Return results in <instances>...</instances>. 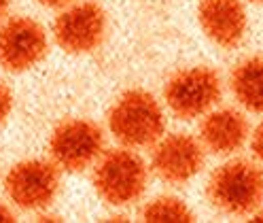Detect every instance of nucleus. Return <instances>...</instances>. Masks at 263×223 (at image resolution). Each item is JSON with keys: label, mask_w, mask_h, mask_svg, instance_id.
Wrapping results in <instances>:
<instances>
[{"label": "nucleus", "mask_w": 263, "mask_h": 223, "mask_svg": "<svg viewBox=\"0 0 263 223\" xmlns=\"http://www.w3.org/2000/svg\"><path fill=\"white\" fill-rule=\"evenodd\" d=\"M208 200L227 215H255L263 204V170L249 159H232L210 174Z\"/></svg>", "instance_id": "nucleus-1"}, {"label": "nucleus", "mask_w": 263, "mask_h": 223, "mask_svg": "<svg viewBox=\"0 0 263 223\" xmlns=\"http://www.w3.org/2000/svg\"><path fill=\"white\" fill-rule=\"evenodd\" d=\"M108 127L112 136L125 147H149L166 130V119L159 102L149 91L129 89L112 104L108 113Z\"/></svg>", "instance_id": "nucleus-2"}, {"label": "nucleus", "mask_w": 263, "mask_h": 223, "mask_svg": "<svg viewBox=\"0 0 263 223\" xmlns=\"http://www.w3.org/2000/svg\"><path fill=\"white\" fill-rule=\"evenodd\" d=\"M93 187L106 204L129 206L144 194L146 166L134 151L112 149L98 162L93 170Z\"/></svg>", "instance_id": "nucleus-3"}, {"label": "nucleus", "mask_w": 263, "mask_h": 223, "mask_svg": "<svg viewBox=\"0 0 263 223\" xmlns=\"http://www.w3.org/2000/svg\"><path fill=\"white\" fill-rule=\"evenodd\" d=\"M163 98L178 119L189 121L204 117L221 98V79L208 66L183 68L170 77Z\"/></svg>", "instance_id": "nucleus-4"}, {"label": "nucleus", "mask_w": 263, "mask_h": 223, "mask_svg": "<svg viewBox=\"0 0 263 223\" xmlns=\"http://www.w3.org/2000/svg\"><path fill=\"white\" fill-rule=\"evenodd\" d=\"M104 136L93 121L66 119L62 121L49 140V153L58 168L81 172L89 168L102 153Z\"/></svg>", "instance_id": "nucleus-5"}, {"label": "nucleus", "mask_w": 263, "mask_h": 223, "mask_svg": "<svg viewBox=\"0 0 263 223\" xmlns=\"http://www.w3.org/2000/svg\"><path fill=\"white\" fill-rule=\"evenodd\" d=\"M58 164L45 162V159H28V162L15 164L5 179L7 196L24 211L47 209L58 196Z\"/></svg>", "instance_id": "nucleus-6"}, {"label": "nucleus", "mask_w": 263, "mask_h": 223, "mask_svg": "<svg viewBox=\"0 0 263 223\" xmlns=\"http://www.w3.org/2000/svg\"><path fill=\"white\" fill-rule=\"evenodd\" d=\"M53 34L66 53H89L104 41L106 13L96 3L70 5L58 15Z\"/></svg>", "instance_id": "nucleus-7"}, {"label": "nucleus", "mask_w": 263, "mask_h": 223, "mask_svg": "<svg viewBox=\"0 0 263 223\" xmlns=\"http://www.w3.org/2000/svg\"><path fill=\"white\" fill-rule=\"evenodd\" d=\"M47 34L39 22L13 17L0 26V66L9 72H24L45 58Z\"/></svg>", "instance_id": "nucleus-8"}, {"label": "nucleus", "mask_w": 263, "mask_h": 223, "mask_svg": "<svg viewBox=\"0 0 263 223\" xmlns=\"http://www.w3.org/2000/svg\"><path fill=\"white\" fill-rule=\"evenodd\" d=\"M204 166V145L189 134H170L157 140L153 151L155 174L170 185L191 181Z\"/></svg>", "instance_id": "nucleus-9"}, {"label": "nucleus", "mask_w": 263, "mask_h": 223, "mask_svg": "<svg viewBox=\"0 0 263 223\" xmlns=\"http://www.w3.org/2000/svg\"><path fill=\"white\" fill-rule=\"evenodd\" d=\"M197 20L204 34L223 49H234L246 34V11L242 0H202Z\"/></svg>", "instance_id": "nucleus-10"}, {"label": "nucleus", "mask_w": 263, "mask_h": 223, "mask_svg": "<svg viewBox=\"0 0 263 223\" xmlns=\"http://www.w3.org/2000/svg\"><path fill=\"white\" fill-rule=\"evenodd\" d=\"M249 140V121L236 108H219L204 115L200 142L215 155H234Z\"/></svg>", "instance_id": "nucleus-11"}, {"label": "nucleus", "mask_w": 263, "mask_h": 223, "mask_svg": "<svg viewBox=\"0 0 263 223\" xmlns=\"http://www.w3.org/2000/svg\"><path fill=\"white\" fill-rule=\"evenodd\" d=\"M229 85L236 100L251 113H263V58H249L232 70Z\"/></svg>", "instance_id": "nucleus-12"}, {"label": "nucleus", "mask_w": 263, "mask_h": 223, "mask_svg": "<svg viewBox=\"0 0 263 223\" xmlns=\"http://www.w3.org/2000/svg\"><path fill=\"white\" fill-rule=\"evenodd\" d=\"M142 221L146 223H189L195 221L189 206L172 196H161L151 200L142 209Z\"/></svg>", "instance_id": "nucleus-13"}, {"label": "nucleus", "mask_w": 263, "mask_h": 223, "mask_svg": "<svg viewBox=\"0 0 263 223\" xmlns=\"http://www.w3.org/2000/svg\"><path fill=\"white\" fill-rule=\"evenodd\" d=\"M11 108H13V96H11V89L0 81V127L5 125L9 113H11Z\"/></svg>", "instance_id": "nucleus-14"}, {"label": "nucleus", "mask_w": 263, "mask_h": 223, "mask_svg": "<svg viewBox=\"0 0 263 223\" xmlns=\"http://www.w3.org/2000/svg\"><path fill=\"white\" fill-rule=\"evenodd\" d=\"M251 147H253V153L259 162L263 164V121L257 125V130L253 132V138H251Z\"/></svg>", "instance_id": "nucleus-15"}, {"label": "nucleus", "mask_w": 263, "mask_h": 223, "mask_svg": "<svg viewBox=\"0 0 263 223\" xmlns=\"http://www.w3.org/2000/svg\"><path fill=\"white\" fill-rule=\"evenodd\" d=\"M11 221H15V215L7 209L5 204H0V223H11Z\"/></svg>", "instance_id": "nucleus-16"}, {"label": "nucleus", "mask_w": 263, "mask_h": 223, "mask_svg": "<svg viewBox=\"0 0 263 223\" xmlns=\"http://www.w3.org/2000/svg\"><path fill=\"white\" fill-rule=\"evenodd\" d=\"M39 3L41 5H45V7H68L70 3H72V0H39Z\"/></svg>", "instance_id": "nucleus-17"}, {"label": "nucleus", "mask_w": 263, "mask_h": 223, "mask_svg": "<svg viewBox=\"0 0 263 223\" xmlns=\"http://www.w3.org/2000/svg\"><path fill=\"white\" fill-rule=\"evenodd\" d=\"M9 7H11V0H0V20H3L5 15H7Z\"/></svg>", "instance_id": "nucleus-18"}, {"label": "nucleus", "mask_w": 263, "mask_h": 223, "mask_svg": "<svg viewBox=\"0 0 263 223\" xmlns=\"http://www.w3.org/2000/svg\"><path fill=\"white\" fill-rule=\"evenodd\" d=\"M39 221H62L58 215H41Z\"/></svg>", "instance_id": "nucleus-19"}, {"label": "nucleus", "mask_w": 263, "mask_h": 223, "mask_svg": "<svg viewBox=\"0 0 263 223\" xmlns=\"http://www.w3.org/2000/svg\"><path fill=\"white\" fill-rule=\"evenodd\" d=\"M251 3H263V0H251Z\"/></svg>", "instance_id": "nucleus-20"}]
</instances>
